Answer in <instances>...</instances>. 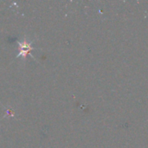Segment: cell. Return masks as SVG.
Returning a JSON list of instances; mask_svg holds the SVG:
<instances>
[{
	"label": "cell",
	"instance_id": "1",
	"mask_svg": "<svg viewBox=\"0 0 148 148\" xmlns=\"http://www.w3.org/2000/svg\"><path fill=\"white\" fill-rule=\"evenodd\" d=\"M18 43V49H19V53L17 57H22V58H25L28 55L30 54V51L33 49L32 42H28L26 41V39H24L22 42H17Z\"/></svg>",
	"mask_w": 148,
	"mask_h": 148
}]
</instances>
